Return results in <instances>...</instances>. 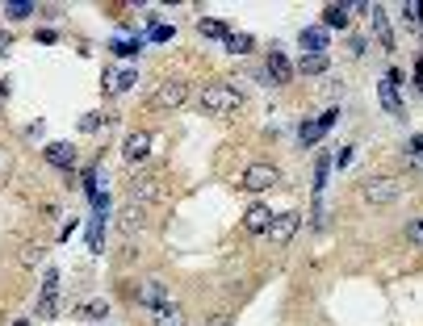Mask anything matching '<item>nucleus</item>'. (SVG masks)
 Listing matches in <instances>:
<instances>
[{
    "label": "nucleus",
    "instance_id": "1",
    "mask_svg": "<svg viewBox=\"0 0 423 326\" xmlns=\"http://www.w3.org/2000/svg\"><path fill=\"white\" fill-rule=\"evenodd\" d=\"M197 105L205 109V113H214V117H235L239 109H243V93H239L235 84H205L201 96H197Z\"/></svg>",
    "mask_w": 423,
    "mask_h": 326
},
{
    "label": "nucleus",
    "instance_id": "2",
    "mask_svg": "<svg viewBox=\"0 0 423 326\" xmlns=\"http://www.w3.org/2000/svg\"><path fill=\"white\" fill-rule=\"evenodd\" d=\"M239 185L247 188V192H269V188L281 185V172H277L273 163H247V172H243Z\"/></svg>",
    "mask_w": 423,
    "mask_h": 326
},
{
    "label": "nucleus",
    "instance_id": "3",
    "mask_svg": "<svg viewBox=\"0 0 423 326\" xmlns=\"http://www.w3.org/2000/svg\"><path fill=\"white\" fill-rule=\"evenodd\" d=\"M361 197H365V205H390L394 197H398V180L394 176H369L365 185H361Z\"/></svg>",
    "mask_w": 423,
    "mask_h": 326
},
{
    "label": "nucleus",
    "instance_id": "4",
    "mask_svg": "<svg viewBox=\"0 0 423 326\" xmlns=\"http://www.w3.org/2000/svg\"><path fill=\"white\" fill-rule=\"evenodd\" d=\"M188 100V84L185 80H164L155 93H151V109H181Z\"/></svg>",
    "mask_w": 423,
    "mask_h": 326
},
{
    "label": "nucleus",
    "instance_id": "5",
    "mask_svg": "<svg viewBox=\"0 0 423 326\" xmlns=\"http://www.w3.org/2000/svg\"><path fill=\"white\" fill-rule=\"evenodd\" d=\"M147 155H151V134H147V130H135L130 139L122 142V159H126V163H142Z\"/></svg>",
    "mask_w": 423,
    "mask_h": 326
},
{
    "label": "nucleus",
    "instance_id": "6",
    "mask_svg": "<svg viewBox=\"0 0 423 326\" xmlns=\"http://www.w3.org/2000/svg\"><path fill=\"white\" fill-rule=\"evenodd\" d=\"M135 297H139L142 305L159 310V305H168V284H164V280H142V284H139V293H135Z\"/></svg>",
    "mask_w": 423,
    "mask_h": 326
},
{
    "label": "nucleus",
    "instance_id": "7",
    "mask_svg": "<svg viewBox=\"0 0 423 326\" xmlns=\"http://www.w3.org/2000/svg\"><path fill=\"white\" fill-rule=\"evenodd\" d=\"M335 117H339V113H335V109H327L319 122H306V126H302V146H315V142L323 139L331 126H335Z\"/></svg>",
    "mask_w": 423,
    "mask_h": 326
},
{
    "label": "nucleus",
    "instance_id": "8",
    "mask_svg": "<svg viewBox=\"0 0 423 326\" xmlns=\"http://www.w3.org/2000/svg\"><path fill=\"white\" fill-rule=\"evenodd\" d=\"M47 163H50V168L72 172V168H76V146H72V142H50V146H47Z\"/></svg>",
    "mask_w": 423,
    "mask_h": 326
},
{
    "label": "nucleus",
    "instance_id": "9",
    "mask_svg": "<svg viewBox=\"0 0 423 326\" xmlns=\"http://www.w3.org/2000/svg\"><path fill=\"white\" fill-rule=\"evenodd\" d=\"M273 218H277V214H273L269 205H252V209L243 214V226H247V234H264L273 226Z\"/></svg>",
    "mask_w": 423,
    "mask_h": 326
},
{
    "label": "nucleus",
    "instance_id": "10",
    "mask_svg": "<svg viewBox=\"0 0 423 326\" xmlns=\"http://www.w3.org/2000/svg\"><path fill=\"white\" fill-rule=\"evenodd\" d=\"M142 222H147L142 205L126 201V205H122V214H118V231H122V234H139V231H142Z\"/></svg>",
    "mask_w": 423,
    "mask_h": 326
},
{
    "label": "nucleus",
    "instance_id": "11",
    "mask_svg": "<svg viewBox=\"0 0 423 326\" xmlns=\"http://www.w3.org/2000/svg\"><path fill=\"white\" fill-rule=\"evenodd\" d=\"M293 231H298V214H281V218H273V226H269L264 234H269L273 243H289Z\"/></svg>",
    "mask_w": 423,
    "mask_h": 326
},
{
    "label": "nucleus",
    "instance_id": "12",
    "mask_svg": "<svg viewBox=\"0 0 423 326\" xmlns=\"http://www.w3.org/2000/svg\"><path fill=\"white\" fill-rule=\"evenodd\" d=\"M269 76H273V84H289V80H293V63L285 59L281 50L269 54Z\"/></svg>",
    "mask_w": 423,
    "mask_h": 326
},
{
    "label": "nucleus",
    "instance_id": "13",
    "mask_svg": "<svg viewBox=\"0 0 423 326\" xmlns=\"http://www.w3.org/2000/svg\"><path fill=\"white\" fill-rule=\"evenodd\" d=\"M323 21H327L331 30H348V25H352V4H327V8H323Z\"/></svg>",
    "mask_w": 423,
    "mask_h": 326
},
{
    "label": "nucleus",
    "instance_id": "14",
    "mask_svg": "<svg viewBox=\"0 0 423 326\" xmlns=\"http://www.w3.org/2000/svg\"><path fill=\"white\" fill-rule=\"evenodd\" d=\"M159 197V180H151V176H139L135 185H130V201L142 205V201H155Z\"/></svg>",
    "mask_w": 423,
    "mask_h": 326
},
{
    "label": "nucleus",
    "instance_id": "15",
    "mask_svg": "<svg viewBox=\"0 0 423 326\" xmlns=\"http://www.w3.org/2000/svg\"><path fill=\"white\" fill-rule=\"evenodd\" d=\"M151 322H155V326H188V318H185V310H181V305H172V301H168V305H159V310H155V318H151Z\"/></svg>",
    "mask_w": 423,
    "mask_h": 326
},
{
    "label": "nucleus",
    "instance_id": "16",
    "mask_svg": "<svg viewBox=\"0 0 423 326\" xmlns=\"http://www.w3.org/2000/svg\"><path fill=\"white\" fill-rule=\"evenodd\" d=\"M302 47H306V54H323V50H327V30H323V25L302 30Z\"/></svg>",
    "mask_w": 423,
    "mask_h": 326
},
{
    "label": "nucleus",
    "instance_id": "17",
    "mask_svg": "<svg viewBox=\"0 0 423 326\" xmlns=\"http://www.w3.org/2000/svg\"><path fill=\"white\" fill-rule=\"evenodd\" d=\"M377 96H381V105H385L394 117H402V113H407V109H402V100H398V88H394L390 80H381V84H377Z\"/></svg>",
    "mask_w": 423,
    "mask_h": 326
},
{
    "label": "nucleus",
    "instance_id": "18",
    "mask_svg": "<svg viewBox=\"0 0 423 326\" xmlns=\"http://www.w3.org/2000/svg\"><path fill=\"white\" fill-rule=\"evenodd\" d=\"M89 251H105V209H96V218L89 222Z\"/></svg>",
    "mask_w": 423,
    "mask_h": 326
},
{
    "label": "nucleus",
    "instance_id": "19",
    "mask_svg": "<svg viewBox=\"0 0 423 326\" xmlns=\"http://www.w3.org/2000/svg\"><path fill=\"white\" fill-rule=\"evenodd\" d=\"M298 71H302V76H319V71H327V54H302Z\"/></svg>",
    "mask_w": 423,
    "mask_h": 326
},
{
    "label": "nucleus",
    "instance_id": "20",
    "mask_svg": "<svg viewBox=\"0 0 423 326\" xmlns=\"http://www.w3.org/2000/svg\"><path fill=\"white\" fill-rule=\"evenodd\" d=\"M373 30H377V38H381V47L394 50V34H390V21H385V13H381V8H373Z\"/></svg>",
    "mask_w": 423,
    "mask_h": 326
},
{
    "label": "nucleus",
    "instance_id": "21",
    "mask_svg": "<svg viewBox=\"0 0 423 326\" xmlns=\"http://www.w3.org/2000/svg\"><path fill=\"white\" fill-rule=\"evenodd\" d=\"M201 34H205V38H227V34H231V25H227V21H218V17H201Z\"/></svg>",
    "mask_w": 423,
    "mask_h": 326
},
{
    "label": "nucleus",
    "instance_id": "22",
    "mask_svg": "<svg viewBox=\"0 0 423 326\" xmlns=\"http://www.w3.org/2000/svg\"><path fill=\"white\" fill-rule=\"evenodd\" d=\"M43 255H47V247H43V243H26L21 264H26V268H38V264H43Z\"/></svg>",
    "mask_w": 423,
    "mask_h": 326
},
{
    "label": "nucleus",
    "instance_id": "23",
    "mask_svg": "<svg viewBox=\"0 0 423 326\" xmlns=\"http://www.w3.org/2000/svg\"><path fill=\"white\" fill-rule=\"evenodd\" d=\"M4 13H9L13 21H21V17H30V13H34V4H30V0H9V4H4Z\"/></svg>",
    "mask_w": 423,
    "mask_h": 326
},
{
    "label": "nucleus",
    "instance_id": "24",
    "mask_svg": "<svg viewBox=\"0 0 423 326\" xmlns=\"http://www.w3.org/2000/svg\"><path fill=\"white\" fill-rule=\"evenodd\" d=\"M227 50H231V54H247V50H252V38H247V34H227Z\"/></svg>",
    "mask_w": 423,
    "mask_h": 326
},
{
    "label": "nucleus",
    "instance_id": "25",
    "mask_svg": "<svg viewBox=\"0 0 423 326\" xmlns=\"http://www.w3.org/2000/svg\"><path fill=\"white\" fill-rule=\"evenodd\" d=\"M407 243L423 247V218H411V222H407Z\"/></svg>",
    "mask_w": 423,
    "mask_h": 326
},
{
    "label": "nucleus",
    "instance_id": "26",
    "mask_svg": "<svg viewBox=\"0 0 423 326\" xmlns=\"http://www.w3.org/2000/svg\"><path fill=\"white\" fill-rule=\"evenodd\" d=\"M59 293V268H47V280H43V297H55Z\"/></svg>",
    "mask_w": 423,
    "mask_h": 326
},
{
    "label": "nucleus",
    "instance_id": "27",
    "mask_svg": "<svg viewBox=\"0 0 423 326\" xmlns=\"http://www.w3.org/2000/svg\"><path fill=\"white\" fill-rule=\"evenodd\" d=\"M135 84H139V76H135V71H122V76L113 80V88H118V93H130Z\"/></svg>",
    "mask_w": 423,
    "mask_h": 326
},
{
    "label": "nucleus",
    "instance_id": "28",
    "mask_svg": "<svg viewBox=\"0 0 423 326\" xmlns=\"http://www.w3.org/2000/svg\"><path fill=\"white\" fill-rule=\"evenodd\" d=\"M80 314H89V318H105V314H109V305H105V301H93V305H80Z\"/></svg>",
    "mask_w": 423,
    "mask_h": 326
},
{
    "label": "nucleus",
    "instance_id": "29",
    "mask_svg": "<svg viewBox=\"0 0 423 326\" xmlns=\"http://www.w3.org/2000/svg\"><path fill=\"white\" fill-rule=\"evenodd\" d=\"M352 159H356V151H352V146H344V151L335 155V168H352Z\"/></svg>",
    "mask_w": 423,
    "mask_h": 326
},
{
    "label": "nucleus",
    "instance_id": "30",
    "mask_svg": "<svg viewBox=\"0 0 423 326\" xmlns=\"http://www.w3.org/2000/svg\"><path fill=\"white\" fill-rule=\"evenodd\" d=\"M327 185V159H319V172H315V192H323Z\"/></svg>",
    "mask_w": 423,
    "mask_h": 326
},
{
    "label": "nucleus",
    "instance_id": "31",
    "mask_svg": "<svg viewBox=\"0 0 423 326\" xmlns=\"http://www.w3.org/2000/svg\"><path fill=\"white\" fill-rule=\"evenodd\" d=\"M135 50H139V42H118V47H113V54H122V59H130Z\"/></svg>",
    "mask_w": 423,
    "mask_h": 326
},
{
    "label": "nucleus",
    "instance_id": "32",
    "mask_svg": "<svg viewBox=\"0 0 423 326\" xmlns=\"http://www.w3.org/2000/svg\"><path fill=\"white\" fill-rule=\"evenodd\" d=\"M101 126V113H89V117H80V130H96Z\"/></svg>",
    "mask_w": 423,
    "mask_h": 326
},
{
    "label": "nucleus",
    "instance_id": "33",
    "mask_svg": "<svg viewBox=\"0 0 423 326\" xmlns=\"http://www.w3.org/2000/svg\"><path fill=\"white\" fill-rule=\"evenodd\" d=\"M151 38H155V42H168V38H172V30H168V25H155V30H151Z\"/></svg>",
    "mask_w": 423,
    "mask_h": 326
},
{
    "label": "nucleus",
    "instance_id": "34",
    "mask_svg": "<svg viewBox=\"0 0 423 326\" xmlns=\"http://www.w3.org/2000/svg\"><path fill=\"white\" fill-rule=\"evenodd\" d=\"M411 159H423V134H415V139H411Z\"/></svg>",
    "mask_w": 423,
    "mask_h": 326
},
{
    "label": "nucleus",
    "instance_id": "35",
    "mask_svg": "<svg viewBox=\"0 0 423 326\" xmlns=\"http://www.w3.org/2000/svg\"><path fill=\"white\" fill-rule=\"evenodd\" d=\"M9 50H13V34H4V30H0V54H9Z\"/></svg>",
    "mask_w": 423,
    "mask_h": 326
},
{
    "label": "nucleus",
    "instance_id": "36",
    "mask_svg": "<svg viewBox=\"0 0 423 326\" xmlns=\"http://www.w3.org/2000/svg\"><path fill=\"white\" fill-rule=\"evenodd\" d=\"M348 50H352V54L361 59V54H365V38H352V42H348Z\"/></svg>",
    "mask_w": 423,
    "mask_h": 326
},
{
    "label": "nucleus",
    "instance_id": "37",
    "mask_svg": "<svg viewBox=\"0 0 423 326\" xmlns=\"http://www.w3.org/2000/svg\"><path fill=\"white\" fill-rule=\"evenodd\" d=\"M205 326H231V318H222V314H218V318H210Z\"/></svg>",
    "mask_w": 423,
    "mask_h": 326
},
{
    "label": "nucleus",
    "instance_id": "38",
    "mask_svg": "<svg viewBox=\"0 0 423 326\" xmlns=\"http://www.w3.org/2000/svg\"><path fill=\"white\" fill-rule=\"evenodd\" d=\"M13 326H30V322H13Z\"/></svg>",
    "mask_w": 423,
    "mask_h": 326
},
{
    "label": "nucleus",
    "instance_id": "39",
    "mask_svg": "<svg viewBox=\"0 0 423 326\" xmlns=\"http://www.w3.org/2000/svg\"><path fill=\"white\" fill-rule=\"evenodd\" d=\"M0 176H4V163H0Z\"/></svg>",
    "mask_w": 423,
    "mask_h": 326
}]
</instances>
